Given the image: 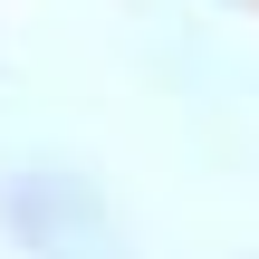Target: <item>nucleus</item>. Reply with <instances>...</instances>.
<instances>
[{"mask_svg":"<svg viewBox=\"0 0 259 259\" xmlns=\"http://www.w3.org/2000/svg\"><path fill=\"white\" fill-rule=\"evenodd\" d=\"M0 231H10L19 259H135L115 202L87 173H48V163L0 173Z\"/></svg>","mask_w":259,"mask_h":259,"instance_id":"1","label":"nucleus"}]
</instances>
